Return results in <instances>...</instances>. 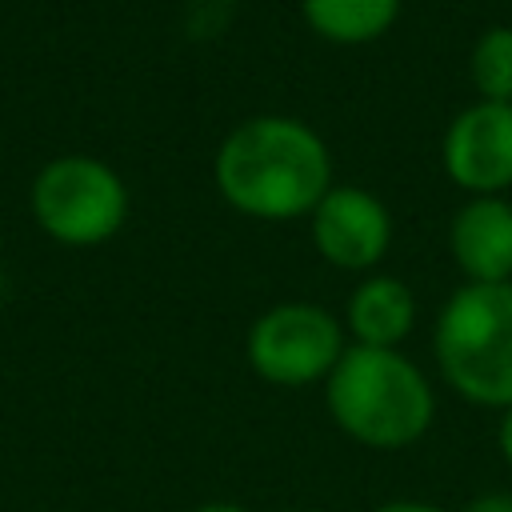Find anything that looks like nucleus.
I'll list each match as a JSON object with an SVG mask.
<instances>
[{
    "label": "nucleus",
    "mask_w": 512,
    "mask_h": 512,
    "mask_svg": "<svg viewBox=\"0 0 512 512\" xmlns=\"http://www.w3.org/2000/svg\"><path fill=\"white\" fill-rule=\"evenodd\" d=\"M496 448H500V456L512 464V408H504L500 412V428H496Z\"/></svg>",
    "instance_id": "ddd939ff"
},
{
    "label": "nucleus",
    "mask_w": 512,
    "mask_h": 512,
    "mask_svg": "<svg viewBox=\"0 0 512 512\" xmlns=\"http://www.w3.org/2000/svg\"><path fill=\"white\" fill-rule=\"evenodd\" d=\"M292 512H316V508H292Z\"/></svg>",
    "instance_id": "dca6fc26"
},
{
    "label": "nucleus",
    "mask_w": 512,
    "mask_h": 512,
    "mask_svg": "<svg viewBox=\"0 0 512 512\" xmlns=\"http://www.w3.org/2000/svg\"><path fill=\"white\" fill-rule=\"evenodd\" d=\"M196 512H248V508H240V504H228V500H212V504H200Z\"/></svg>",
    "instance_id": "2eb2a0df"
},
{
    "label": "nucleus",
    "mask_w": 512,
    "mask_h": 512,
    "mask_svg": "<svg viewBox=\"0 0 512 512\" xmlns=\"http://www.w3.org/2000/svg\"><path fill=\"white\" fill-rule=\"evenodd\" d=\"M300 12L320 40L372 44L396 24L400 0H300Z\"/></svg>",
    "instance_id": "9d476101"
},
{
    "label": "nucleus",
    "mask_w": 512,
    "mask_h": 512,
    "mask_svg": "<svg viewBox=\"0 0 512 512\" xmlns=\"http://www.w3.org/2000/svg\"><path fill=\"white\" fill-rule=\"evenodd\" d=\"M212 176L220 196L256 220H296L332 188L328 144L292 116H252L216 148Z\"/></svg>",
    "instance_id": "f257e3e1"
},
{
    "label": "nucleus",
    "mask_w": 512,
    "mask_h": 512,
    "mask_svg": "<svg viewBox=\"0 0 512 512\" xmlns=\"http://www.w3.org/2000/svg\"><path fill=\"white\" fill-rule=\"evenodd\" d=\"M312 244L328 264L344 272H364L384 260L392 244V216L384 200H376L368 188H328L324 200L312 208Z\"/></svg>",
    "instance_id": "0eeeda50"
},
{
    "label": "nucleus",
    "mask_w": 512,
    "mask_h": 512,
    "mask_svg": "<svg viewBox=\"0 0 512 512\" xmlns=\"http://www.w3.org/2000/svg\"><path fill=\"white\" fill-rule=\"evenodd\" d=\"M324 400L336 428L376 452L416 444L436 416L432 384L396 348H344L324 380Z\"/></svg>",
    "instance_id": "f03ea898"
},
{
    "label": "nucleus",
    "mask_w": 512,
    "mask_h": 512,
    "mask_svg": "<svg viewBox=\"0 0 512 512\" xmlns=\"http://www.w3.org/2000/svg\"><path fill=\"white\" fill-rule=\"evenodd\" d=\"M376 512H448V508L428 504V500H388V504H380Z\"/></svg>",
    "instance_id": "4468645a"
},
{
    "label": "nucleus",
    "mask_w": 512,
    "mask_h": 512,
    "mask_svg": "<svg viewBox=\"0 0 512 512\" xmlns=\"http://www.w3.org/2000/svg\"><path fill=\"white\" fill-rule=\"evenodd\" d=\"M244 356L260 380L276 388H304L328 380L344 356V328L320 304L288 300L252 320Z\"/></svg>",
    "instance_id": "39448f33"
},
{
    "label": "nucleus",
    "mask_w": 512,
    "mask_h": 512,
    "mask_svg": "<svg viewBox=\"0 0 512 512\" xmlns=\"http://www.w3.org/2000/svg\"><path fill=\"white\" fill-rule=\"evenodd\" d=\"M32 216L60 244H104L128 216V188L96 156H60L32 180Z\"/></svg>",
    "instance_id": "20e7f679"
},
{
    "label": "nucleus",
    "mask_w": 512,
    "mask_h": 512,
    "mask_svg": "<svg viewBox=\"0 0 512 512\" xmlns=\"http://www.w3.org/2000/svg\"><path fill=\"white\" fill-rule=\"evenodd\" d=\"M432 352L456 396L512 408V280L456 288L436 316Z\"/></svg>",
    "instance_id": "7ed1b4c3"
},
{
    "label": "nucleus",
    "mask_w": 512,
    "mask_h": 512,
    "mask_svg": "<svg viewBox=\"0 0 512 512\" xmlns=\"http://www.w3.org/2000/svg\"><path fill=\"white\" fill-rule=\"evenodd\" d=\"M468 76L480 100L512 104V24H492L480 32L468 56Z\"/></svg>",
    "instance_id": "9b49d317"
},
{
    "label": "nucleus",
    "mask_w": 512,
    "mask_h": 512,
    "mask_svg": "<svg viewBox=\"0 0 512 512\" xmlns=\"http://www.w3.org/2000/svg\"><path fill=\"white\" fill-rule=\"evenodd\" d=\"M464 512H512V492H484Z\"/></svg>",
    "instance_id": "f8f14e48"
},
{
    "label": "nucleus",
    "mask_w": 512,
    "mask_h": 512,
    "mask_svg": "<svg viewBox=\"0 0 512 512\" xmlns=\"http://www.w3.org/2000/svg\"><path fill=\"white\" fill-rule=\"evenodd\" d=\"M348 332L364 348H396L416 324V296L400 276H368L344 308Z\"/></svg>",
    "instance_id": "1a4fd4ad"
},
{
    "label": "nucleus",
    "mask_w": 512,
    "mask_h": 512,
    "mask_svg": "<svg viewBox=\"0 0 512 512\" xmlns=\"http://www.w3.org/2000/svg\"><path fill=\"white\" fill-rule=\"evenodd\" d=\"M444 172L472 196L512 188V104L476 100L444 132Z\"/></svg>",
    "instance_id": "423d86ee"
},
{
    "label": "nucleus",
    "mask_w": 512,
    "mask_h": 512,
    "mask_svg": "<svg viewBox=\"0 0 512 512\" xmlns=\"http://www.w3.org/2000/svg\"><path fill=\"white\" fill-rule=\"evenodd\" d=\"M448 248L468 284L512 280V204L500 196H472L448 224Z\"/></svg>",
    "instance_id": "6e6552de"
}]
</instances>
